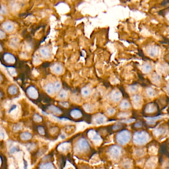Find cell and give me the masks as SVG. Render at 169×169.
I'll return each instance as SVG.
<instances>
[{
  "instance_id": "obj_32",
  "label": "cell",
  "mask_w": 169,
  "mask_h": 169,
  "mask_svg": "<svg viewBox=\"0 0 169 169\" xmlns=\"http://www.w3.org/2000/svg\"><path fill=\"white\" fill-rule=\"evenodd\" d=\"M137 86L135 85H132L130 86L128 88V90L129 92V93H135L137 90Z\"/></svg>"
},
{
  "instance_id": "obj_43",
  "label": "cell",
  "mask_w": 169,
  "mask_h": 169,
  "mask_svg": "<svg viewBox=\"0 0 169 169\" xmlns=\"http://www.w3.org/2000/svg\"><path fill=\"white\" fill-rule=\"evenodd\" d=\"M22 128V126L21 125H20V124H16L14 128H13V130L15 132H17L19 130H20Z\"/></svg>"
},
{
  "instance_id": "obj_34",
  "label": "cell",
  "mask_w": 169,
  "mask_h": 169,
  "mask_svg": "<svg viewBox=\"0 0 169 169\" xmlns=\"http://www.w3.org/2000/svg\"><path fill=\"white\" fill-rule=\"evenodd\" d=\"M123 166L124 168H126V169L130 168L132 166V162L129 160H125V161L124 160L123 162Z\"/></svg>"
},
{
  "instance_id": "obj_11",
  "label": "cell",
  "mask_w": 169,
  "mask_h": 169,
  "mask_svg": "<svg viewBox=\"0 0 169 169\" xmlns=\"http://www.w3.org/2000/svg\"><path fill=\"white\" fill-rule=\"evenodd\" d=\"M40 54L41 56L45 58L48 59L51 56V52L49 48L46 47H43L40 49Z\"/></svg>"
},
{
  "instance_id": "obj_47",
  "label": "cell",
  "mask_w": 169,
  "mask_h": 169,
  "mask_svg": "<svg viewBox=\"0 0 169 169\" xmlns=\"http://www.w3.org/2000/svg\"><path fill=\"white\" fill-rule=\"evenodd\" d=\"M5 36H6V34H5V33L1 29V30H0V38L1 39H3V38H4L5 37Z\"/></svg>"
},
{
  "instance_id": "obj_16",
  "label": "cell",
  "mask_w": 169,
  "mask_h": 169,
  "mask_svg": "<svg viewBox=\"0 0 169 169\" xmlns=\"http://www.w3.org/2000/svg\"><path fill=\"white\" fill-rule=\"evenodd\" d=\"M45 90L47 93L50 95L54 94V93L56 91L54 84H52V83H48L45 86Z\"/></svg>"
},
{
  "instance_id": "obj_20",
  "label": "cell",
  "mask_w": 169,
  "mask_h": 169,
  "mask_svg": "<svg viewBox=\"0 0 169 169\" xmlns=\"http://www.w3.org/2000/svg\"><path fill=\"white\" fill-rule=\"evenodd\" d=\"M70 115L73 118H79L82 116V113L78 109H73L71 111Z\"/></svg>"
},
{
  "instance_id": "obj_44",
  "label": "cell",
  "mask_w": 169,
  "mask_h": 169,
  "mask_svg": "<svg viewBox=\"0 0 169 169\" xmlns=\"http://www.w3.org/2000/svg\"><path fill=\"white\" fill-rule=\"evenodd\" d=\"M38 132L41 135H44L45 134V131H44V129L43 128L41 127V126H40L38 128Z\"/></svg>"
},
{
  "instance_id": "obj_30",
  "label": "cell",
  "mask_w": 169,
  "mask_h": 169,
  "mask_svg": "<svg viewBox=\"0 0 169 169\" xmlns=\"http://www.w3.org/2000/svg\"><path fill=\"white\" fill-rule=\"evenodd\" d=\"M165 129L164 128H158L156 129V130H154V135H156V136H159L160 135H162L163 134H164L165 133Z\"/></svg>"
},
{
  "instance_id": "obj_3",
  "label": "cell",
  "mask_w": 169,
  "mask_h": 169,
  "mask_svg": "<svg viewBox=\"0 0 169 169\" xmlns=\"http://www.w3.org/2000/svg\"><path fill=\"white\" fill-rule=\"evenodd\" d=\"M121 148L117 145H113L109 149V154L113 159H118L121 155Z\"/></svg>"
},
{
  "instance_id": "obj_39",
  "label": "cell",
  "mask_w": 169,
  "mask_h": 169,
  "mask_svg": "<svg viewBox=\"0 0 169 169\" xmlns=\"http://www.w3.org/2000/svg\"><path fill=\"white\" fill-rule=\"evenodd\" d=\"M33 119L36 122H41L42 120V118L38 114H35L33 117Z\"/></svg>"
},
{
  "instance_id": "obj_22",
  "label": "cell",
  "mask_w": 169,
  "mask_h": 169,
  "mask_svg": "<svg viewBox=\"0 0 169 169\" xmlns=\"http://www.w3.org/2000/svg\"><path fill=\"white\" fill-rule=\"evenodd\" d=\"M151 80L154 84H158L161 81V76L159 74L157 73H154L151 76Z\"/></svg>"
},
{
  "instance_id": "obj_36",
  "label": "cell",
  "mask_w": 169,
  "mask_h": 169,
  "mask_svg": "<svg viewBox=\"0 0 169 169\" xmlns=\"http://www.w3.org/2000/svg\"><path fill=\"white\" fill-rule=\"evenodd\" d=\"M8 71L9 72V73L12 75H15L16 74V70L15 69V68L13 67H9L8 68Z\"/></svg>"
},
{
  "instance_id": "obj_15",
  "label": "cell",
  "mask_w": 169,
  "mask_h": 169,
  "mask_svg": "<svg viewBox=\"0 0 169 169\" xmlns=\"http://www.w3.org/2000/svg\"><path fill=\"white\" fill-rule=\"evenodd\" d=\"M132 102L135 107H138L140 104L141 102V97L139 95H135L132 97Z\"/></svg>"
},
{
  "instance_id": "obj_18",
  "label": "cell",
  "mask_w": 169,
  "mask_h": 169,
  "mask_svg": "<svg viewBox=\"0 0 169 169\" xmlns=\"http://www.w3.org/2000/svg\"><path fill=\"white\" fill-rule=\"evenodd\" d=\"M69 147H70V145L68 143L65 142V143H63L61 144H60L58 146V149L60 151L63 152H66L69 149Z\"/></svg>"
},
{
  "instance_id": "obj_17",
  "label": "cell",
  "mask_w": 169,
  "mask_h": 169,
  "mask_svg": "<svg viewBox=\"0 0 169 169\" xmlns=\"http://www.w3.org/2000/svg\"><path fill=\"white\" fill-rule=\"evenodd\" d=\"M152 69V66L150 64H148V63L144 64L141 67V70L142 72L145 73H150Z\"/></svg>"
},
{
  "instance_id": "obj_50",
  "label": "cell",
  "mask_w": 169,
  "mask_h": 169,
  "mask_svg": "<svg viewBox=\"0 0 169 169\" xmlns=\"http://www.w3.org/2000/svg\"><path fill=\"white\" fill-rule=\"evenodd\" d=\"M135 128H141L142 126V124L140 122H136L135 123Z\"/></svg>"
},
{
  "instance_id": "obj_19",
  "label": "cell",
  "mask_w": 169,
  "mask_h": 169,
  "mask_svg": "<svg viewBox=\"0 0 169 169\" xmlns=\"http://www.w3.org/2000/svg\"><path fill=\"white\" fill-rule=\"evenodd\" d=\"M119 107H120V109H121L122 110H128L129 108H130L131 104L128 100H123L120 103Z\"/></svg>"
},
{
  "instance_id": "obj_10",
  "label": "cell",
  "mask_w": 169,
  "mask_h": 169,
  "mask_svg": "<svg viewBox=\"0 0 169 169\" xmlns=\"http://www.w3.org/2000/svg\"><path fill=\"white\" fill-rule=\"evenodd\" d=\"M4 59L6 63L10 64H14L16 62V58L15 56L13 55L8 53H5L4 55Z\"/></svg>"
},
{
  "instance_id": "obj_49",
  "label": "cell",
  "mask_w": 169,
  "mask_h": 169,
  "mask_svg": "<svg viewBox=\"0 0 169 169\" xmlns=\"http://www.w3.org/2000/svg\"><path fill=\"white\" fill-rule=\"evenodd\" d=\"M5 136V133L4 132V131L1 129V139H2L3 138H4Z\"/></svg>"
},
{
  "instance_id": "obj_6",
  "label": "cell",
  "mask_w": 169,
  "mask_h": 169,
  "mask_svg": "<svg viewBox=\"0 0 169 169\" xmlns=\"http://www.w3.org/2000/svg\"><path fill=\"white\" fill-rule=\"evenodd\" d=\"M146 52L150 57L154 58L157 56L159 54L160 50L157 46L151 45L147 48Z\"/></svg>"
},
{
  "instance_id": "obj_7",
  "label": "cell",
  "mask_w": 169,
  "mask_h": 169,
  "mask_svg": "<svg viewBox=\"0 0 169 169\" xmlns=\"http://www.w3.org/2000/svg\"><path fill=\"white\" fill-rule=\"evenodd\" d=\"M26 93L27 95L31 98L35 99L38 96V92L36 88L33 86L28 87L26 90Z\"/></svg>"
},
{
  "instance_id": "obj_21",
  "label": "cell",
  "mask_w": 169,
  "mask_h": 169,
  "mask_svg": "<svg viewBox=\"0 0 169 169\" xmlns=\"http://www.w3.org/2000/svg\"><path fill=\"white\" fill-rule=\"evenodd\" d=\"M156 110V107L155 105L154 104H149L147 105V106L145 108V112L147 113L151 114L155 112Z\"/></svg>"
},
{
  "instance_id": "obj_5",
  "label": "cell",
  "mask_w": 169,
  "mask_h": 169,
  "mask_svg": "<svg viewBox=\"0 0 169 169\" xmlns=\"http://www.w3.org/2000/svg\"><path fill=\"white\" fill-rule=\"evenodd\" d=\"M88 136L89 138L93 142H94V143L96 145H98L100 144V143H101V138L100 137L99 135L97 133H96L95 131H94L93 130L90 131L88 132Z\"/></svg>"
},
{
  "instance_id": "obj_24",
  "label": "cell",
  "mask_w": 169,
  "mask_h": 169,
  "mask_svg": "<svg viewBox=\"0 0 169 169\" xmlns=\"http://www.w3.org/2000/svg\"><path fill=\"white\" fill-rule=\"evenodd\" d=\"M158 71L162 73H164L167 72L169 67L166 65V64H161L158 67Z\"/></svg>"
},
{
  "instance_id": "obj_40",
  "label": "cell",
  "mask_w": 169,
  "mask_h": 169,
  "mask_svg": "<svg viewBox=\"0 0 169 169\" xmlns=\"http://www.w3.org/2000/svg\"><path fill=\"white\" fill-rule=\"evenodd\" d=\"M7 13V10L6 7L3 5H1V13L3 15L6 14Z\"/></svg>"
},
{
  "instance_id": "obj_4",
  "label": "cell",
  "mask_w": 169,
  "mask_h": 169,
  "mask_svg": "<svg viewBox=\"0 0 169 169\" xmlns=\"http://www.w3.org/2000/svg\"><path fill=\"white\" fill-rule=\"evenodd\" d=\"M89 148V145L88 142L83 138L80 139L76 143V149L78 152H82Z\"/></svg>"
},
{
  "instance_id": "obj_1",
  "label": "cell",
  "mask_w": 169,
  "mask_h": 169,
  "mask_svg": "<svg viewBox=\"0 0 169 169\" xmlns=\"http://www.w3.org/2000/svg\"><path fill=\"white\" fill-rule=\"evenodd\" d=\"M150 136L145 131H140L135 133L133 136V141L137 146H142L148 143Z\"/></svg>"
},
{
  "instance_id": "obj_9",
  "label": "cell",
  "mask_w": 169,
  "mask_h": 169,
  "mask_svg": "<svg viewBox=\"0 0 169 169\" xmlns=\"http://www.w3.org/2000/svg\"><path fill=\"white\" fill-rule=\"evenodd\" d=\"M51 70L55 74H60L63 72V68L60 64H54L51 67Z\"/></svg>"
},
{
  "instance_id": "obj_48",
  "label": "cell",
  "mask_w": 169,
  "mask_h": 169,
  "mask_svg": "<svg viewBox=\"0 0 169 169\" xmlns=\"http://www.w3.org/2000/svg\"><path fill=\"white\" fill-rule=\"evenodd\" d=\"M35 144H33V143H31L30 144H29L28 145V149L29 150H32V149H34V148H35Z\"/></svg>"
},
{
  "instance_id": "obj_8",
  "label": "cell",
  "mask_w": 169,
  "mask_h": 169,
  "mask_svg": "<svg viewBox=\"0 0 169 169\" xmlns=\"http://www.w3.org/2000/svg\"><path fill=\"white\" fill-rule=\"evenodd\" d=\"M111 99L114 102H118L121 98V94L118 90H114L111 94Z\"/></svg>"
},
{
  "instance_id": "obj_12",
  "label": "cell",
  "mask_w": 169,
  "mask_h": 169,
  "mask_svg": "<svg viewBox=\"0 0 169 169\" xmlns=\"http://www.w3.org/2000/svg\"><path fill=\"white\" fill-rule=\"evenodd\" d=\"M107 118L105 116L102 114L96 115L94 118V120L96 124H102L106 121Z\"/></svg>"
},
{
  "instance_id": "obj_45",
  "label": "cell",
  "mask_w": 169,
  "mask_h": 169,
  "mask_svg": "<svg viewBox=\"0 0 169 169\" xmlns=\"http://www.w3.org/2000/svg\"><path fill=\"white\" fill-rule=\"evenodd\" d=\"M17 148L16 147V146H13L10 150V152L11 153H15V152H17Z\"/></svg>"
},
{
  "instance_id": "obj_23",
  "label": "cell",
  "mask_w": 169,
  "mask_h": 169,
  "mask_svg": "<svg viewBox=\"0 0 169 169\" xmlns=\"http://www.w3.org/2000/svg\"><path fill=\"white\" fill-rule=\"evenodd\" d=\"M8 91L11 95H16L17 93L18 89L16 85H12L8 88Z\"/></svg>"
},
{
  "instance_id": "obj_33",
  "label": "cell",
  "mask_w": 169,
  "mask_h": 169,
  "mask_svg": "<svg viewBox=\"0 0 169 169\" xmlns=\"http://www.w3.org/2000/svg\"><path fill=\"white\" fill-rule=\"evenodd\" d=\"M145 151L142 149H137L135 151V156L137 157H142L144 155Z\"/></svg>"
},
{
  "instance_id": "obj_46",
  "label": "cell",
  "mask_w": 169,
  "mask_h": 169,
  "mask_svg": "<svg viewBox=\"0 0 169 169\" xmlns=\"http://www.w3.org/2000/svg\"><path fill=\"white\" fill-rule=\"evenodd\" d=\"M121 126V125L120 124L117 123L116 124H115V125L113 126V129L114 130H117L119 129Z\"/></svg>"
},
{
  "instance_id": "obj_52",
  "label": "cell",
  "mask_w": 169,
  "mask_h": 169,
  "mask_svg": "<svg viewBox=\"0 0 169 169\" xmlns=\"http://www.w3.org/2000/svg\"><path fill=\"white\" fill-rule=\"evenodd\" d=\"M166 17H167V19L169 21V13H168V14H167V15H166Z\"/></svg>"
},
{
  "instance_id": "obj_31",
  "label": "cell",
  "mask_w": 169,
  "mask_h": 169,
  "mask_svg": "<svg viewBox=\"0 0 169 169\" xmlns=\"http://www.w3.org/2000/svg\"><path fill=\"white\" fill-rule=\"evenodd\" d=\"M68 92H67V91L65 90H63L62 91H61L59 93V97L60 98L65 100L66 99H67V98L68 97Z\"/></svg>"
},
{
  "instance_id": "obj_27",
  "label": "cell",
  "mask_w": 169,
  "mask_h": 169,
  "mask_svg": "<svg viewBox=\"0 0 169 169\" xmlns=\"http://www.w3.org/2000/svg\"><path fill=\"white\" fill-rule=\"evenodd\" d=\"M49 109L52 112H53V113H54L56 114H61L62 113V111L60 110V109L58 108L56 106H54V105L50 106L49 107Z\"/></svg>"
},
{
  "instance_id": "obj_41",
  "label": "cell",
  "mask_w": 169,
  "mask_h": 169,
  "mask_svg": "<svg viewBox=\"0 0 169 169\" xmlns=\"http://www.w3.org/2000/svg\"><path fill=\"white\" fill-rule=\"evenodd\" d=\"M116 112V110H115V109L114 108H110L107 110V114L110 115V116H112L113 115H114L115 114Z\"/></svg>"
},
{
  "instance_id": "obj_42",
  "label": "cell",
  "mask_w": 169,
  "mask_h": 169,
  "mask_svg": "<svg viewBox=\"0 0 169 169\" xmlns=\"http://www.w3.org/2000/svg\"><path fill=\"white\" fill-rule=\"evenodd\" d=\"M129 116H130V115L128 113L123 112V113H121L119 114V117L120 118H128Z\"/></svg>"
},
{
  "instance_id": "obj_13",
  "label": "cell",
  "mask_w": 169,
  "mask_h": 169,
  "mask_svg": "<svg viewBox=\"0 0 169 169\" xmlns=\"http://www.w3.org/2000/svg\"><path fill=\"white\" fill-rule=\"evenodd\" d=\"M3 28L8 32L13 31L14 29V24L10 22H5L2 25Z\"/></svg>"
},
{
  "instance_id": "obj_28",
  "label": "cell",
  "mask_w": 169,
  "mask_h": 169,
  "mask_svg": "<svg viewBox=\"0 0 169 169\" xmlns=\"http://www.w3.org/2000/svg\"><path fill=\"white\" fill-rule=\"evenodd\" d=\"M91 89L88 87H83L81 89V94L84 96H87L91 93Z\"/></svg>"
},
{
  "instance_id": "obj_26",
  "label": "cell",
  "mask_w": 169,
  "mask_h": 169,
  "mask_svg": "<svg viewBox=\"0 0 169 169\" xmlns=\"http://www.w3.org/2000/svg\"><path fill=\"white\" fill-rule=\"evenodd\" d=\"M146 93L147 96L150 97H154L156 95V91L151 87H148L146 90Z\"/></svg>"
},
{
  "instance_id": "obj_14",
  "label": "cell",
  "mask_w": 169,
  "mask_h": 169,
  "mask_svg": "<svg viewBox=\"0 0 169 169\" xmlns=\"http://www.w3.org/2000/svg\"><path fill=\"white\" fill-rule=\"evenodd\" d=\"M157 164V159L155 158H150L146 163V167L149 169H154Z\"/></svg>"
},
{
  "instance_id": "obj_2",
  "label": "cell",
  "mask_w": 169,
  "mask_h": 169,
  "mask_svg": "<svg viewBox=\"0 0 169 169\" xmlns=\"http://www.w3.org/2000/svg\"><path fill=\"white\" fill-rule=\"evenodd\" d=\"M132 138V134L128 130H123L116 135V139L120 145H125L128 143Z\"/></svg>"
},
{
  "instance_id": "obj_25",
  "label": "cell",
  "mask_w": 169,
  "mask_h": 169,
  "mask_svg": "<svg viewBox=\"0 0 169 169\" xmlns=\"http://www.w3.org/2000/svg\"><path fill=\"white\" fill-rule=\"evenodd\" d=\"M20 138L23 140H28L32 138V135L27 132L23 133L20 135Z\"/></svg>"
},
{
  "instance_id": "obj_51",
  "label": "cell",
  "mask_w": 169,
  "mask_h": 169,
  "mask_svg": "<svg viewBox=\"0 0 169 169\" xmlns=\"http://www.w3.org/2000/svg\"><path fill=\"white\" fill-rule=\"evenodd\" d=\"M64 107H67L68 106V103H60Z\"/></svg>"
},
{
  "instance_id": "obj_29",
  "label": "cell",
  "mask_w": 169,
  "mask_h": 169,
  "mask_svg": "<svg viewBox=\"0 0 169 169\" xmlns=\"http://www.w3.org/2000/svg\"><path fill=\"white\" fill-rule=\"evenodd\" d=\"M39 167L40 169H55L54 165L51 163L41 165Z\"/></svg>"
},
{
  "instance_id": "obj_35",
  "label": "cell",
  "mask_w": 169,
  "mask_h": 169,
  "mask_svg": "<svg viewBox=\"0 0 169 169\" xmlns=\"http://www.w3.org/2000/svg\"><path fill=\"white\" fill-rule=\"evenodd\" d=\"M18 43V40L17 39V38H13L11 40V45L12 47H13L14 48L17 47Z\"/></svg>"
},
{
  "instance_id": "obj_37",
  "label": "cell",
  "mask_w": 169,
  "mask_h": 169,
  "mask_svg": "<svg viewBox=\"0 0 169 169\" xmlns=\"http://www.w3.org/2000/svg\"><path fill=\"white\" fill-rule=\"evenodd\" d=\"M54 86H55V91H59L61 88V84L59 81H56L54 84Z\"/></svg>"
},
{
  "instance_id": "obj_53",
  "label": "cell",
  "mask_w": 169,
  "mask_h": 169,
  "mask_svg": "<svg viewBox=\"0 0 169 169\" xmlns=\"http://www.w3.org/2000/svg\"><path fill=\"white\" fill-rule=\"evenodd\" d=\"M167 91H168L169 92V86H168L167 87Z\"/></svg>"
},
{
  "instance_id": "obj_38",
  "label": "cell",
  "mask_w": 169,
  "mask_h": 169,
  "mask_svg": "<svg viewBox=\"0 0 169 169\" xmlns=\"http://www.w3.org/2000/svg\"><path fill=\"white\" fill-rule=\"evenodd\" d=\"M84 109L87 112H91L93 110L92 107L88 104H86L84 106Z\"/></svg>"
}]
</instances>
